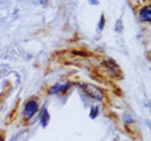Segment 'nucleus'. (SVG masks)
Masks as SVG:
<instances>
[{
  "label": "nucleus",
  "mask_w": 151,
  "mask_h": 141,
  "mask_svg": "<svg viewBox=\"0 0 151 141\" xmlns=\"http://www.w3.org/2000/svg\"><path fill=\"white\" fill-rule=\"evenodd\" d=\"M103 65H105V68L110 70V72H111L116 78H117V76H119L120 78L122 77V73H121L120 67H119V65H117L115 62H113L112 59H105V60H103Z\"/></svg>",
  "instance_id": "obj_3"
},
{
  "label": "nucleus",
  "mask_w": 151,
  "mask_h": 141,
  "mask_svg": "<svg viewBox=\"0 0 151 141\" xmlns=\"http://www.w3.org/2000/svg\"><path fill=\"white\" fill-rule=\"evenodd\" d=\"M139 19L144 23H151V5L141 8V10L139 12Z\"/></svg>",
  "instance_id": "obj_4"
},
{
  "label": "nucleus",
  "mask_w": 151,
  "mask_h": 141,
  "mask_svg": "<svg viewBox=\"0 0 151 141\" xmlns=\"http://www.w3.org/2000/svg\"><path fill=\"white\" fill-rule=\"evenodd\" d=\"M105 15H103V14H102V15H101V19H100V24H98V29H100V30H102L103 29V27H105Z\"/></svg>",
  "instance_id": "obj_6"
},
{
  "label": "nucleus",
  "mask_w": 151,
  "mask_h": 141,
  "mask_svg": "<svg viewBox=\"0 0 151 141\" xmlns=\"http://www.w3.org/2000/svg\"><path fill=\"white\" fill-rule=\"evenodd\" d=\"M0 141H5V135H4V132H0Z\"/></svg>",
  "instance_id": "obj_9"
},
{
  "label": "nucleus",
  "mask_w": 151,
  "mask_h": 141,
  "mask_svg": "<svg viewBox=\"0 0 151 141\" xmlns=\"http://www.w3.org/2000/svg\"><path fill=\"white\" fill-rule=\"evenodd\" d=\"M37 111H38V102L34 98H32V100L27 102V105L24 107V117L27 120H29L37 114Z\"/></svg>",
  "instance_id": "obj_2"
},
{
  "label": "nucleus",
  "mask_w": 151,
  "mask_h": 141,
  "mask_svg": "<svg viewBox=\"0 0 151 141\" xmlns=\"http://www.w3.org/2000/svg\"><path fill=\"white\" fill-rule=\"evenodd\" d=\"M15 114H17V106H15V109H13L12 114L9 115V117H8V121H6V122H12V120L14 119V116H15Z\"/></svg>",
  "instance_id": "obj_8"
},
{
  "label": "nucleus",
  "mask_w": 151,
  "mask_h": 141,
  "mask_svg": "<svg viewBox=\"0 0 151 141\" xmlns=\"http://www.w3.org/2000/svg\"><path fill=\"white\" fill-rule=\"evenodd\" d=\"M83 90H84V93L91 97L92 100H96V101H103L106 98V95H105V91L102 88L94 86V84H91V83H84L83 84Z\"/></svg>",
  "instance_id": "obj_1"
},
{
  "label": "nucleus",
  "mask_w": 151,
  "mask_h": 141,
  "mask_svg": "<svg viewBox=\"0 0 151 141\" xmlns=\"http://www.w3.org/2000/svg\"><path fill=\"white\" fill-rule=\"evenodd\" d=\"M42 126L43 127H45L47 125H48V121H49V114H48V111H47L45 109L43 110V112H42Z\"/></svg>",
  "instance_id": "obj_5"
},
{
  "label": "nucleus",
  "mask_w": 151,
  "mask_h": 141,
  "mask_svg": "<svg viewBox=\"0 0 151 141\" xmlns=\"http://www.w3.org/2000/svg\"><path fill=\"white\" fill-rule=\"evenodd\" d=\"M91 111L92 112H91V115H89V117H91V119H94V117L98 115V109H97V107H92Z\"/></svg>",
  "instance_id": "obj_7"
}]
</instances>
